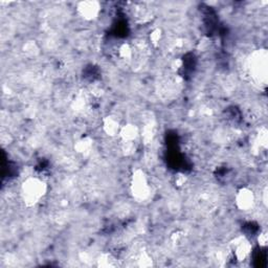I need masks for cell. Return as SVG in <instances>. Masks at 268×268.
<instances>
[{
  "label": "cell",
  "instance_id": "6da1fadb",
  "mask_svg": "<svg viewBox=\"0 0 268 268\" xmlns=\"http://www.w3.org/2000/svg\"><path fill=\"white\" fill-rule=\"evenodd\" d=\"M47 193L46 182L38 177H27L20 188V195L25 207L31 208L37 206Z\"/></svg>",
  "mask_w": 268,
  "mask_h": 268
},
{
  "label": "cell",
  "instance_id": "7a4b0ae2",
  "mask_svg": "<svg viewBox=\"0 0 268 268\" xmlns=\"http://www.w3.org/2000/svg\"><path fill=\"white\" fill-rule=\"evenodd\" d=\"M249 70L252 79L259 85L265 86L268 74V56L266 49H258L249 60Z\"/></svg>",
  "mask_w": 268,
  "mask_h": 268
},
{
  "label": "cell",
  "instance_id": "3957f363",
  "mask_svg": "<svg viewBox=\"0 0 268 268\" xmlns=\"http://www.w3.org/2000/svg\"><path fill=\"white\" fill-rule=\"evenodd\" d=\"M130 192L132 197L137 201H145L151 194V186L148 177L142 169H136L130 180Z\"/></svg>",
  "mask_w": 268,
  "mask_h": 268
},
{
  "label": "cell",
  "instance_id": "277c9868",
  "mask_svg": "<svg viewBox=\"0 0 268 268\" xmlns=\"http://www.w3.org/2000/svg\"><path fill=\"white\" fill-rule=\"evenodd\" d=\"M232 251L234 253L236 260L238 262H244L245 260H248L249 257L251 256L253 245L248 238L241 236V237H237L235 240H233Z\"/></svg>",
  "mask_w": 268,
  "mask_h": 268
},
{
  "label": "cell",
  "instance_id": "5b68a950",
  "mask_svg": "<svg viewBox=\"0 0 268 268\" xmlns=\"http://www.w3.org/2000/svg\"><path fill=\"white\" fill-rule=\"evenodd\" d=\"M236 207L242 212H250L254 209L256 196L253 190L249 188H241L235 196Z\"/></svg>",
  "mask_w": 268,
  "mask_h": 268
},
{
  "label": "cell",
  "instance_id": "8992f818",
  "mask_svg": "<svg viewBox=\"0 0 268 268\" xmlns=\"http://www.w3.org/2000/svg\"><path fill=\"white\" fill-rule=\"evenodd\" d=\"M78 14L86 21L98 18L101 12V4L98 1H83L78 4Z\"/></svg>",
  "mask_w": 268,
  "mask_h": 268
},
{
  "label": "cell",
  "instance_id": "52a82bcc",
  "mask_svg": "<svg viewBox=\"0 0 268 268\" xmlns=\"http://www.w3.org/2000/svg\"><path fill=\"white\" fill-rule=\"evenodd\" d=\"M119 136L123 143H135L139 136V130L134 124H126L122 126Z\"/></svg>",
  "mask_w": 268,
  "mask_h": 268
},
{
  "label": "cell",
  "instance_id": "ba28073f",
  "mask_svg": "<svg viewBox=\"0 0 268 268\" xmlns=\"http://www.w3.org/2000/svg\"><path fill=\"white\" fill-rule=\"evenodd\" d=\"M121 128L122 125L114 116H106L103 120V130L108 136L114 137L119 135Z\"/></svg>",
  "mask_w": 268,
  "mask_h": 268
},
{
  "label": "cell",
  "instance_id": "9c48e42d",
  "mask_svg": "<svg viewBox=\"0 0 268 268\" xmlns=\"http://www.w3.org/2000/svg\"><path fill=\"white\" fill-rule=\"evenodd\" d=\"M74 148H76L77 152H79V153H86L89 151L90 148H91V142L89 141L88 138H83L77 143V145Z\"/></svg>",
  "mask_w": 268,
  "mask_h": 268
},
{
  "label": "cell",
  "instance_id": "30bf717a",
  "mask_svg": "<svg viewBox=\"0 0 268 268\" xmlns=\"http://www.w3.org/2000/svg\"><path fill=\"white\" fill-rule=\"evenodd\" d=\"M120 56L123 58V59H130L131 56H132V49L131 47L128 45V44H124L121 46L120 48Z\"/></svg>",
  "mask_w": 268,
  "mask_h": 268
},
{
  "label": "cell",
  "instance_id": "8fae6325",
  "mask_svg": "<svg viewBox=\"0 0 268 268\" xmlns=\"http://www.w3.org/2000/svg\"><path fill=\"white\" fill-rule=\"evenodd\" d=\"M138 265L141 267H149L152 266V259L150 258L148 254H144L138 259Z\"/></svg>",
  "mask_w": 268,
  "mask_h": 268
},
{
  "label": "cell",
  "instance_id": "7c38bea8",
  "mask_svg": "<svg viewBox=\"0 0 268 268\" xmlns=\"http://www.w3.org/2000/svg\"><path fill=\"white\" fill-rule=\"evenodd\" d=\"M258 242H259V245L261 246V248H266L267 243H268V236H267V233L266 232H262L259 235Z\"/></svg>",
  "mask_w": 268,
  "mask_h": 268
},
{
  "label": "cell",
  "instance_id": "4fadbf2b",
  "mask_svg": "<svg viewBox=\"0 0 268 268\" xmlns=\"http://www.w3.org/2000/svg\"><path fill=\"white\" fill-rule=\"evenodd\" d=\"M159 39H160V31L158 29L154 30L153 33L151 34V41L153 42V43H157Z\"/></svg>",
  "mask_w": 268,
  "mask_h": 268
}]
</instances>
